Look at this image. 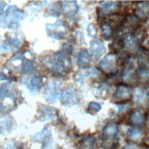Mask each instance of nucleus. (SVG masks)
<instances>
[{"instance_id": "f257e3e1", "label": "nucleus", "mask_w": 149, "mask_h": 149, "mask_svg": "<svg viewBox=\"0 0 149 149\" xmlns=\"http://www.w3.org/2000/svg\"><path fill=\"white\" fill-rule=\"evenodd\" d=\"M43 61L49 68L51 72L57 74H66L72 68V61L70 58V53L65 49L58 51L56 54L51 57H46Z\"/></svg>"}, {"instance_id": "f03ea898", "label": "nucleus", "mask_w": 149, "mask_h": 149, "mask_svg": "<svg viewBox=\"0 0 149 149\" xmlns=\"http://www.w3.org/2000/svg\"><path fill=\"white\" fill-rule=\"evenodd\" d=\"M17 93L11 84L0 86V111H8L16 104Z\"/></svg>"}, {"instance_id": "7ed1b4c3", "label": "nucleus", "mask_w": 149, "mask_h": 149, "mask_svg": "<svg viewBox=\"0 0 149 149\" xmlns=\"http://www.w3.org/2000/svg\"><path fill=\"white\" fill-rule=\"evenodd\" d=\"M24 17V12L15 6H10L0 19V25L4 28H17Z\"/></svg>"}, {"instance_id": "20e7f679", "label": "nucleus", "mask_w": 149, "mask_h": 149, "mask_svg": "<svg viewBox=\"0 0 149 149\" xmlns=\"http://www.w3.org/2000/svg\"><path fill=\"white\" fill-rule=\"evenodd\" d=\"M61 102L64 105L70 106L78 103L81 100V94L75 87L69 86L63 91L61 96Z\"/></svg>"}, {"instance_id": "39448f33", "label": "nucleus", "mask_w": 149, "mask_h": 149, "mask_svg": "<svg viewBox=\"0 0 149 149\" xmlns=\"http://www.w3.org/2000/svg\"><path fill=\"white\" fill-rule=\"evenodd\" d=\"M46 29L48 36L52 38H56V40H62L63 38H65L67 34L66 26L61 20H58L53 24H47Z\"/></svg>"}, {"instance_id": "423d86ee", "label": "nucleus", "mask_w": 149, "mask_h": 149, "mask_svg": "<svg viewBox=\"0 0 149 149\" xmlns=\"http://www.w3.org/2000/svg\"><path fill=\"white\" fill-rule=\"evenodd\" d=\"M60 96H61V82L56 80H51L45 93V99L49 103H54L60 98Z\"/></svg>"}, {"instance_id": "0eeeda50", "label": "nucleus", "mask_w": 149, "mask_h": 149, "mask_svg": "<svg viewBox=\"0 0 149 149\" xmlns=\"http://www.w3.org/2000/svg\"><path fill=\"white\" fill-rule=\"evenodd\" d=\"M133 95V89L126 84H118L113 94V99L120 102H128Z\"/></svg>"}, {"instance_id": "6e6552de", "label": "nucleus", "mask_w": 149, "mask_h": 149, "mask_svg": "<svg viewBox=\"0 0 149 149\" xmlns=\"http://www.w3.org/2000/svg\"><path fill=\"white\" fill-rule=\"evenodd\" d=\"M116 62H117V55L114 53H110L99 62V68L102 72L106 73H111L115 69Z\"/></svg>"}, {"instance_id": "1a4fd4ad", "label": "nucleus", "mask_w": 149, "mask_h": 149, "mask_svg": "<svg viewBox=\"0 0 149 149\" xmlns=\"http://www.w3.org/2000/svg\"><path fill=\"white\" fill-rule=\"evenodd\" d=\"M119 133V127L114 123H109L102 130V138L105 140H112L117 136Z\"/></svg>"}, {"instance_id": "9d476101", "label": "nucleus", "mask_w": 149, "mask_h": 149, "mask_svg": "<svg viewBox=\"0 0 149 149\" xmlns=\"http://www.w3.org/2000/svg\"><path fill=\"white\" fill-rule=\"evenodd\" d=\"M90 47H91V50H92L93 55L95 58L101 57L103 53L105 52V46H104V43H103L102 40H93L91 41Z\"/></svg>"}, {"instance_id": "9b49d317", "label": "nucleus", "mask_w": 149, "mask_h": 149, "mask_svg": "<svg viewBox=\"0 0 149 149\" xmlns=\"http://www.w3.org/2000/svg\"><path fill=\"white\" fill-rule=\"evenodd\" d=\"M62 10L66 16H68L69 17H72L78 13L79 6H78L76 1H63Z\"/></svg>"}, {"instance_id": "f8f14e48", "label": "nucleus", "mask_w": 149, "mask_h": 149, "mask_svg": "<svg viewBox=\"0 0 149 149\" xmlns=\"http://www.w3.org/2000/svg\"><path fill=\"white\" fill-rule=\"evenodd\" d=\"M26 86L32 93H37L42 86V79L40 76H32L26 82Z\"/></svg>"}, {"instance_id": "ddd939ff", "label": "nucleus", "mask_w": 149, "mask_h": 149, "mask_svg": "<svg viewBox=\"0 0 149 149\" xmlns=\"http://www.w3.org/2000/svg\"><path fill=\"white\" fill-rule=\"evenodd\" d=\"M123 42H124V46L125 48H127L129 50H137L138 49V43L139 41L137 40V38L134 36V34L132 33H126L125 36L124 37V40H123Z\"/></svg>"}, {"instance_id": "4468645a", "label": "nucleus", "mask_w": 149, "mask_h": 149, "mask_svg": "<svg viewBox=\"0 0 149 149\" xmlns=\"http://www.w3.org/2000/svg\"><path fill=\"white\" fill-rule=\"evenodd\" d=\"M134 74V63L132 59H129L126 61L125 67L122 74V78L125 81H131Z\"/></svg>"}, {"instance_id": "2eb2a0df", "label": "nucleus", "mask_w": 149, "mask_h": 149, "mask_svg": "<svg viewBox=\"0 0 149 149\" xmlns=\"http://www.w3.org/2000/svg\"><path fill=\"white\" fill-rule=\"evenodd\" d=\"M40 109H41V112H42L41 120H43V121H46V120H55L58 117L57 110L52 108V107L41 105Z\"/></svg>"}, {"instance_id": "dca6fc26", "label": "nucleus", "mask_w": 149, "mask_h": 149, "mask_svg": "<svg viewBox=\"0 0 149 149\" xmlns=\"http://www.w3.org/2000/svg\"><path fill=\"white\" fill-rule=\"evenodd\" d=\"M149 13V2L141 1L135 5V15L139 18L146 17Z\"/></svg>"}, {"instance_id": "f3484780", "label": "nucleus", "mask_w": 149, "mask_h": 149, "mask_svg": "<svg viewBox=\"0 0 149 149\" xmlns=\"http://www.w3.org/2000/svg\"><path fill=\"white\" fill-rule=\"evenodd\" d=\"M130 122L134 125H142L145 123V114L141 110H134L130 114Z\"/></svg>"}, {"instance_id": "a211bd4d", "label": "nucleus", "mask_w": 149, "mask_h": 149, "mask_svg": "<svg viewBox=\"0 0 149 149\" xmlns=\"http://www.w3.org/2000/svg\"><path fill=\"white\" fill-rule=\"evenodd\" d=\"M12 118L8 114H4L0 117V134L8 133L12 127Z\"/></svg>"}, {"instance_id": "6ab92c4d", "label": "nucleus", "mask_w": 149, "mask_h": 149, "mask_svg": "<svg viewBox=\"0 0 149 149\" xmlns=\"http://www.w3.org/2000/svg\"><path fill=\"white\" fill-rule=\"evenodd\" d=\"M90 61H91V55L89 53V51L85 49H81L77 57V65L79 67H85L89 64Z\"/></svg>"}, {"instance_id": "aec40b11", "label": "nucleus", "mask_w": 149, "mask_h": 149, "mask_svg": "<svg viewBox=\"0 0 149 149\" xmlns=\"http://www.w3.org/2000/svg\"><path fill=\"white\" fill-rule=\"evenodd\" d=\"M101 31H102V37L104 38L105 40L112 38L114 34V30H113L112 24L107 21H104L101 24Z\"/></svg>"}, {"instance_id": "412c9836", "label": "nucleus", "mask_w": 149, "mask_h": 149, "mask_svg": "<svg viewBox=\"0 0 149 149\" xmlns=\"http://www.w3.org/2000/svg\"><path fill=\"white\" fill-rule=\"evenodd\" d=\"M96 141L93 135H86L80 143V149H95Z\"/></svg>"}, {"instance_id": "4be33fe9", "label": "nucleus", "mask_w": 149, "mask_h": 149, "mask_svg": "<svg viewBox=\"0 0 149 149\" xmlns=\"http://www.w3.org/2000/svg\"><path fill=\"white\" fill-rule=\"evenodd\" d=\"M126 136L132 141H139L143 136V133L137 127H131L127 130Z\"/></svg>"}, {"instance_id": "5701e85b", "label": "nucleus", "mask_w": 149, "mask_h": 149, "mask_svg": "<svg viewBox=\"0 0 149 149\" xmlns=\"http://www.w3.org/2000/svg\"><path fill=\"white\" fill-rule=\"evenodd\" d=\"M99 6L104 13H109L118 8V3L114 1H101Z\"/></svg>"}, {"instance_id": "b1692460", "label": "nucleus", "mask_w": 149, "mask_h": 149, "mask_svg": "<svg viewBox=\"0 0 149 149\" xmlns=\"http://www.w3.org/2000/svg\"><path fill=\"white\" fill-rule=\"evenodd\" d=\"M49 138H50V131L47 127H45L40 132H38L33 135V140L35 142H45Z\"/></svg>"}, {"instance_id": "393cba45", "label": "nucleus", "mask_w": 149, "mask_h": 149, "mask_svg": "<svg viewBox=\"0 0 149 149\" xmlns=\"http://www.w3.org/2000/svg\"><path fill=\"white\" fill-rule=\"evenodd\" d=\"M137 77L142 81H149V69L145 66L141 65L137 69Z\"/></svg>"}, {"instance_id": "a878e982", "label": "nucleus", "mask_w": 149, "mask_h": 149, "mask_svg": "<svg viewBox=\"0 0 149 149\" xmlns=\"http://www.w3.org/2000/svg\"><path fill=\"white\" fill-rule=\"evenodd\" d=\"M34 70V63L31 61L26 60L24 62H22V72L25 74H29Z\"/></svg>"}, {"instance_id": "bb28decb", "label": "nucleus", "mask_w": 149, "mask_h": 149, "mask_svg": "<svg viewBox=\"0 0 149 149\" xmlns=\"http://www.w3.org/2000/svg\"><path fill=\"white\" fill-rule=\"evenodd\" d=\"M101 109H102V105L100 103L95 102H91L88 105L87 112L91 114H95L96 113H98Z\"/></svg>"}, {"instance_id": "cd10ccee", "label": "nucleus", "mask_w": 149, "mask_h": 149, "mask_svg": "<svg viewBox=\"0 0 149 149\" xmlns=\"http://www.w3.org/2000/svg\"><path fill=\"white\" fill-rule=\"evenodd\" d=\"M125 21L129 24V25H132V26H136L139 21H140V18L135 15V14H133V15H128L125 18Z\"/></svg>"}, {"instance_id": "c85d7f7f", "label": "nucleus", "mask_w": 149, "mask_h": 149, "mask_svg": "<svg viewBox=\"0 0 149 149\" xmlns=\"http://www.w3.org/2000/svg\"><path fill=\"white\" fill-rule=\"evenodd\" d=\"M146 97V91L142 90L141 88H137L136 91H135V94H134L135 100H136L137 102H141V101H143Z\"/></svg>"}, {"instance_id": "c756f323", "label": "nucleus", "mask_w": 149, "mask_h": 149, "mask_svg": "<svg viewBox=\"0 0 149 149\" xmlns=\"http://www.w3.org/2000/svg\"><path fill=\"white\" fill-rule=\"evenodd\" d=\"M86 31L91 38H95L97 36V29L93 24H89Z\"/></svg>"}, {"instance_id": "7c9ffc66", "label": "nucleus", "mask_w": 149, "mask_h": 149, "mask_svg": "<svg viewBox=\"0 0 149 149\" xmlns=\"http://www.w3.org/2000/svg\"><path fill=\"white\" fill-rule=\"evenodd\" d=\"M42 149H56V145L54 143V141L51 139V137L47 141H45Z\"/></svg>"}, {"instance_id": "2f4dec72", "label": "nucleus", "mask_w": 149, "mask_h": 149, "mask_svg": "<svg viewBox=\"0 0 149 149\" xmlns=\"http://www.w3.org/2000/svg\"><path fill=\"white\" fill-rule=\"evenodd\" d=\"M9 42L13 47H17V48L21 45V40H19L18 38H13V40H9Z\"/></svg>"}, {"instance_id": "473e14b6", "label": "nucleus", "mask_w": 149, "mask_h": 149, "mask_svg": "<svg viewBox=\"0 0 149 149\" xmlns=\"http://www.w3.org/2000/svg\"><path fill=\"white\" fill-rule=\"evenodd\" d=\"M123 149H137V146L134 144H128L123 147Z\"/></svg>"}, {"instance_id": "72a5a7b5", "label": "nucleus", "mask_w": 149, "mask_h": 149, "mask_svg": "<svg viewBox=\"0 0 149 149\" xmlns=\"http://www.w3.org/2000/svg\"><path fill=\"white\" fill-rule=\"evenodd\" d=\"M6 4L4 2H0V15L3 13V10H4V8H5Z\"/></svg>"}, {"instance_id": "f704fd0d", "label": "nucleus", "mask_w": 149, "mask_h": 149, "mask_svg": "<svg viewBox=\"0 0 149 149\" xmlns=\"http://www.w3.org/2000/svg\"><path fill=\"white\" fill-rule=\"evenodd\" d=\"M148 123H149V115H148Z\"/></svg>"}, {"instance_id": "c9c22d12", "label": "nucleus", "mask_w": 149, "mask_h": 149, "mask_svg": "<svg viewBox=\"0 0 149 149\" xmlns=\"http://www.w3.org/2000/svg\"><path fill=\"white\" fill-rule=\"evenodd\" d=\"M148 31H149V26H148Z\"/></svg>"}]
</instances>
